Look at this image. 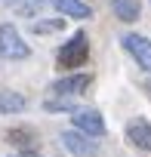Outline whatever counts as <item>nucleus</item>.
<instances>
[{"instance_id":"423d86ee","label":"nucleus","mask_w":151,"mask_h":157,"mask_svg":"<svg viewBox=\"0 0 151 157\" xmlns=\"http://www.w3.org/2000/svg\"><path fill=\"white\" fill-rule=\"evenodd\" d=\"M87 86H90V74H71V77H62V80H56V83L49 86V93L71 99V96H80Z\"/></svg>"},{"instance_id":"ddd939ff","label":"nucleus","mask_w":151,"mask_h":157,"mask_svg":"<svg viewBox=\"0 0 151 157\" xmlns=\"http://www.w3.org/2000/svg\"><path fill=\"white\" fill-rule=\"evenodd\" d=\"M62 25H65L62 19H56V22H37V25H34V31H40V34H46V31H59Z\"/></svg>"},{"instance_id":"f03ea898","label":"nucleus","mask_w":151,"mask_h":157,"mask_svg":"<svg viewBox=\"0 0 151 157\" xmlns=\"http://www.w3.org/2000/svg\"><path fill=\"white\" fill-rule=\"evenodd\" d=\"M87 52H90V43H87V34H74L68 43H62L59 49V68H80L87 62Z\"/></svg>"},{"instance_id":"39448f33","label":"nucleus","mask_w":151,"mask_h":157,"mask_svg":"<svg viewBox=\"0 0 151 157\" xmlns=\"http://www.w3.org/2000/svg\"><path fill=\"white\" fill-rule=\"evenodd\" d=\"M71 120H74V129H80V132H87V136H93V139L105 136V120H102V114L93 111V108H80V111H74Z\"/></svg>"},{"instance_id":"9b49d317","label":"nucleus","mask_w":151,"mask_h":157,"mask_svg":"<svg viewBox=\"0 0 151 157\" xmlns=\"http://www.w3.org/2000/svg\"><path fill=\"white\" fill-rule=\"evenodd\" d=\"M3 3H10L16 13H22V16H37V10L46 3V0H3Z\"/></svg>"},{"instance_id":"20e7f679","label":"nucleus","mask_w":151,"mask_h":157,"mask_svg":"<svg viewBox=\"0 0 151 157\" xmlns=\"http://www.w3.org/2000/svg\"><path fill=\"white\" fill-rule=\"evenodd\" d=\"M120 43H123V49L139 62V68H145V71L151 74V43H148V37H142V34H123Z\"/></svg>"},{"instance_id":"4468645a","label":"nucleus","mask_w":151,"mask_h":157,"mask_svg":"<svg viewBox=\"0 0 151 157\" xmlns=\"http://www.w3.org/2000/svg\"><path fill=\"white\" fill-rule=\"evenodd\" d=\"M10 157H37V154H10Z\"/></svg>"},{"instance_id":"7ed1b4c3","label":"nucleus","mask_w":151,"mask_h":157,"mask_svg":"<svg viewBox=\"0 0 151 157\" xmlns=\"http://www.w3.org/2000/svg\"><path fill=\"white\" fill-rule=\"evenodd\" d=\"M62 145L74 154V157H96V151H99V145L93 142V136H87V132H80V129H65L62 132Z\"/></svg>"},{"instance_id":"f8f14e48","label":"nucleus","mask_w":151,"mask_h":157,"mask_svg":"<svg viewBox=\"0 0 151 157\" xmlns=\"http://www.w3.org/2000/svg\"><path fill=\"white\" fill-rule=\"evenodd\" d=\"M43 111H77V108H74V102L71 99H65V96H59V99H46L43 102Z\"/></svg>"},{"instance_id":"6e6552de","label":"nucleus","mask_w":151,"mask_h":157,"mask_svg":"<svg viewBox=\"0 0 151 157\" xmlns=\"http://www.w3.org/2000/svg\"><path fill=\"white\" fill-rule=\"evenodd\" d=\"M49 3H52V10H59L68 19H90L93 16V10L83 3V0H49Z\"/></svg>"},{"instance_id":"f257e3e1","label":"nucleus","mask_w":151,"mask_h":157,"mask_svg":"<svg viewBox=\"0 0 151 157\" xmlns=\"http://www.w3.org/2000/svg\"><path fill=\"white\" fill-rule=\"evenodd\" d=\"M28 56H31V46L22 40L19 28L13 22H3L0 25V59L19 62V59H28Z\"/></svg>"},{"instance_id":"9d476101","label":"nucleus","mask_w":151,"mask_h":157,"mask_svg":"<svg viewBox=\"0 0 151 157\" xmlns=\"http://www.w3.org/2000/svg\"><path fill=\"white\" fill-rule=\"evenodd\" d=\"M111 13L120 22H136L139 19V0H111Z\"/></svg>"},{"instance_id":"0eeeda50","label":"nucleus","mask_w":151,"mask_h":157,"mask_svg":"<svg viewBox=\"0 0 151 157\" xmlns=\"http://www.w3.org/2000/svg\"><path fill=\"white\" fill-rule=\"evenodd\" d=\"M126 139L139 148V151H151V123L145 117H133L126 123Z\"/></svg>"},{"instance_id":"1a4fd4ad","label":"nucleus","mask_w":151,"mask_h":157,"mask_svg":"<svg viewBox=\"0 0 151 157\" xmlns=\"http://www.w3.org/2000/svg\"><path fill=\"white\" fill-rule=\"evenodd\" d=\"M28 108V99L16 90H0V114H19Z\"/></svg>"}]
</instances>
